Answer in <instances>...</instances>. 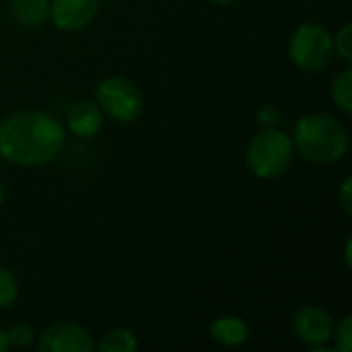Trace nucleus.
Listing matches in <instances>:
<instances>
[{
    "instance_id": "f257e3e1",
    "label": "nucleus",
    "mask_w": 352,
    "mask_h": 352,
    "mask_svg": "<svg viewBox=\"0 0 352 352\" xmlns=\"http://www.w3.org/2000/svg\"><path fill=\"white\" fill-rule=\"evenodd\" d=\"M64 142V126L45 111L25 109L0 122V157L12 165H45L62 153Z\"/></svg>"
},
{
    "instance_id": "f03ea898",
    "label": "nucleus",
    "mask_w": 352,
    "mask_h": 352,
    "mask_svg": "<svg viewBox=\"0 0 352 352\" xmlns=\"http://www.w3.org/2000/svg\"><path fill=\"white\" fill-rule=\"evenodd\" d=\"M295 151L316 165H334L342 161L351 146L346 126L330 113H307L295 124Z\"/></svg>"
},
{
    "instance_id": "7ed1b4c3",
    "label": "nucleus",
    "mask_w": 352,
    "mask_h": 352,
    "mask_svg": "<svg viewBox=\"0 0 352 352\" xmlns=\"http://www.w3.org/2000/svg\"><path fill=\"white\" fill-rule=\"evenodd\" d=\"M293 138L278 126L262 128L248 144L245 163L258 179H276L293 163Z\"/></svg>"
},
{
    "instance_id": "20e7f679",
    "label": "nucleus",
    "mask_w": 352,
    "mask_h": 352,
    "mask_svg": "<svg viewBox=\"0 0 352 352\" xmlns=\"http://www.w3.org/2000/svg\"><path fill=\"white\" fill-rule=\"evenodd\" d=\"M289 58L303 72H322L334 60V35L320 23H303L291 33Z\"/></svg>"
},
{
    "instance_id": "39448f33",
    "label": "nucleus",
    "mask_w": 352,
    "mask_h": 352,
    "mask_svg": "<svg viewBox=\"0 0 352 352\" xmlns=\"http://www.w3.org/2000/svg\"><path fill=\"white\" fill-rule=\"evenodd\" d=\"M95 101L107 118L122 124H130L138 120L144 105L138 87L132 80L118 74L99 80L95 89Z\"/></svg>"
},
{
    "instance_id": "423d86ee",
    "label": "nucleus",
    "mask_w": 352,
    "mask_h": 352,
    "mask_svg": "<svg viewBox=\"0 0 352 352\" xmlns=\"http://www.w3.org/2000/svg\"><path fill=\"white\" fill-rule=\"evenodd\" d=\"M334 326V318L320 305H305L293 318L295 338L309 349L330 344Z\"/></svg>"
},
{
    "instance_id": "0eeeda50",
    "label": "nucleus",
    "mask_w": 352,
    "mask_h": 352,
    "mask_svg": "<svg viewBox=\"0 0 352 352\" xmlns=\"http://www.w3.org/2000/svg\"><path fill=\"white\" fill-rule=\"evenodd\" d=\"M37 349L41 352H91L95 344L82 326L72 322H56L41 332Z\"/></svg>"
},
{
    "instance_id": "6e6552de",
    "label": "nucleus",
    "mask_w": 352,
    "mask_h": 352,
    "mask_svg": "<svg viewBox=\"0 0 352 352\" xmlns=\"http://www.w3.org/2000/svg\"><path fill=\"white\" fill-rule=\"evenodd\" d=\"M99 12V0H52L50 19L60 31H80L93 23Z\"/></svg>"
},
{
    "instance_id": "1a4fd4ad",
    "label": "nucleus",
    "mask_w": 352,
    "mask_h": 352,
    "mask_svg": "<svg viewBox=\"0 0 352 352\" xmlns=\"http://www.w3.org/2000/svg\"><path fill=\"white\" fill-rule=\"evenodd\" d=\"M103 120H105V113L101 111L97 101H89V99L74 101L70 109L66 111V128L76 138H82V140L95 138L103 128Z\"/></svg>"
},
{
    "instance_id": "9d476101",
    "label": "nucleus",
    "mask_w": 352,
    "mask_h": 352,
    "mask_svg": "<svg viewBox=\"0 0 352 352\" xmlns=\"http://www.w3.org/2000/svg\"><path fill=\"white\" fill-rule=\"evenodd\" d=\"M210 336L225 349H239L250 340V326L239 316H221L212 320Z\"/></svg>"
},
{
    "instance_id": "9b49d317",
    "label": "nucleus",
    "mask_w": 352,
    "mask_h": 352,
    "mask_svg": "<svg viewBox=\"0 0 352 352\" xmlns=\"http://www.w3.org/2000/svg\"><path fill=\"white\" fill-rule=\"evenodd\" d=\"M10 14L21 27L37 29L50 19V0H10Z\"/></svg>"
},
{
    "instance_id": "f8f14e48",
    "label": "nucleus",
    "mask_w": 352,
    "mask_h": 352,
    "mask_svg": "<svg viewBox=\"0 0 352 352\" xmlns=\"http://www.w3.org/2000/svg\"><path fill=\"white\" fill-rule=\"evenodd\" d=\"M99 352H134L138 349V340L132 330L128 328H116L101 336V340L95 344Z\"/></svg>"
},
{
    "instance_id": "ddd939ff",
    "label": "nucleus",
    "mask_w": 352,
    "mask_h": 352,
    "mask_svg": "<svg viewBox=\"0 0 352 352\" xmlns=\"http://www.w3.org/2000/svg\"><path fill=\"white\" fill-rule=\"evenodd\" d=\"M332 101L349 116L352 113V68L340 70L334 80H332V89H330Z\"/></svg>"
},
{
    "instance_id": "4468645a",
    "label": "nucleus",
    "mask_w": 352,
    "mask_h": 352,
    "mask_svg": "<svg viewBox=\"0 0 352 352\" xmlns=\"http://www.w3.org/2000/svg\"><path fill=\"white\" fill-rule=\"evenodd\" d=\"M19 297V283L16 276L0 266V309L10 307Z\"/></svg>"
},
{
    "instance_id": "2eb2a0df",
    "label": "nucleus",
    "mask_w": 352,
    "mask_h": 352,
    "mask_svg": "<svg viewBox=\"0 0 352 352\" xmlns=\"http://www.w3.org/2000/svg\"><path fill=\"white\" fill-rule=\"evenodd\" d=\"M6 340H8V346H16V349H23V346H29L33 340H35V332L29 324H14L6 330Z\"/></svg>"
},
{
    "instance_id": "dca6fc26",
    "label": "nucleus",
    "mask_w": 352,
    "mask_h": 352,
    "mask_svg": "<svg viewBox=\"0 0 352 352\" xmlns=\"http://www.w3.org/2000/svg\"><path fill=\"white\" fill-rule=\"evenodd\" d=\"M334 54H338L346 64L352 62V27L351 23H344L334 37Z\"/></svg>"
},
{
    "instance_id": "f3484780",
    "label": "nucleus",
    "mask_w": 352,
    "mask_h": 352,
    "mask_svg": "<svg viewBox=\"0 0 352 352\" xmlns=\"http://www.w3.org/2000/svg\"><path fill=\"white\" fill-rule=\"evenodd\" d=\"M332 340L336 342L334 351L338 352H351L352 349V318L346 316L338 326H334V334Z\"/></svg>"
},
{
    "instance_id": "a211bd4d",
    "label": "nucleus",
    "mask_w": 352,
    "mask_h": 352,
    "mask_svg": "<svg viewBox=\"0 0 352 352\" xmlns=\"http://www.w3.org/2000/svg\"><path fill=\"white\" fill-rule=\"evenodd\" d=\"M258 124L262 126V128H272V126H278L280 124V111H278V107L276 105H272V103H266V105H262L260 109H258Z\"/></svg>"
},
{
    "instance_id": "6ab92c4d",
    "label": "nucleus",
    "mask_w": 352,
    "mask_h": 352,
    "mask_svg": "<svg viewBox=\"0 0 352 352\" xmlns=\"http://www.w3.org/2000/svg\"><path fill=\"white\" fill-rule=\"evenodd\" d=\"M338 204L344 212V217H352V179L346 177L338 190Z\"/></svg>"
},
{
    "instance_id": "aec40b11",
    "label": "nucleus",
    "mask_w": 352,
    "mask_h": 352,
    "mask_svg": "<svg viewBox=\"0 0 352 352\" xmlns=\"http://www.w3.org/2000/svg\"><path fill=\"white\" fill-rule=\"evenodd\" d=\"M8 349V340H6V330L0 328V352H4Z\"/></svg>"
},
{
    "instance_id": "412c9836",
    "label": "nucleus",
    "mask_w": 352,
    "mask_h": 352,
    "mask_svg": "<svg viewBox=\"0 0 352 352\" xmlns=\"http://www.w3.org/2000/svg\"><path fill=\"white\" fill-rule=\"evenodd\" d=\"M344 256H346V264L351 266V239L346 241V250H344Z\"/></svg>"
},
{
    "instance_id": "4be33fe9",
    "label": "nucleus",
    "mask_w": 352,
    "mask_h": 352,
    "mask_svg": "<svg viewBox=\"0 0 352 352\" xmlns=\"http://www.w3.org/2000/svg\"><path fill=\"white\" fill-rule=\"evenodd\" d=\"M210 2H214V4H221V6H225V4H233L235 0H210Z\"/></svg>"
},
{
    "instance_id": "5701e85b",
    "label": "nucleus",
    "mask_w": 352,
    "mask_h": 352,
    "mask_svg": "<svg viewBox=\"0 0 352 352\" xmlns=\"http://www.w3.org/2000/svg\"><path fill=\"white\" fill-rule=\"evenodd\" d=\"M2 202H4V188H2V182H0V208H2Z\"/></svg>"
}]
</instances>
